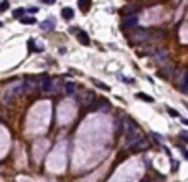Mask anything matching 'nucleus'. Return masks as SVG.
<instances>
[{"label":"nucleus","instance_id":"f257e3e1","mask_svg":"<svg viewBox=\"0 0 188 182\" xmlns=\"http://www.w3.org/2000/svg\"><path fill=\"white\" fill-rule=\"evenodd\" d=\"M125 137L129 141V144L135 142V141L140 139V134H139V126L132 121V119H125Z\"/></svg>","mask_w":188,"mask_h":182},{"label":"nucleus","instance_id":"f03ea898","mask_svg":"<svg viewBox=\"0 0 188 182\" xmlns=\"http://www.w3.org/2000/svg\"><path fill=\"white\" fill-rule=\"evenodd\" d=\"M21 91H23V85H21V83H18V85H13L12 88H9L7 91H5L4 99H5L7 103H12L13 99H15V96H18Z\"/></svg>","mask_w":188,"mask_h":182},{"label":"nucleus","instance_id":"7ed1b4c3","mask_svg":"<svg viewBox=\"0 0 188 182\" xmlns=\"http://www.w3.org/2000/svg\"><path fill=\"white\" fill-rule=\"evenodd\" d=\"M145 147H147V142L142 139V137H140L139 141H135V142H132V144L129 146V149L132 151V153H139V151H142V149H145Z\"/></svg>","mask_w":188,"mask_h":182},{"label":"nucleus","instance_id":"20e7f679","mask_svg":"<svg viewBox=\"0 0 188 182\" xmlns=\"http://www.w3.org/2000/svg\"><path fill=\"white\" fill-rule=\"evenodd\" d=\"M178 86L185 93L188 91V71H182V76L178 78Z\"/></svg>","mask_w":188,"mask_h":182},{"label":"nucleus","instance_id":"39448f33","mask_svg":"<svg viewBox=\"0 0 188 182\" xmlns=\"http://www.w3.org/2000/svg\"><path fill=\"white\" fill-rule=\"evenodd\" d=\"M137 23H139V18H137V15H134V17H127L124 22H122V27L124 28H134V27H137Z\"/></svg>","mask_w":188,"mask_h":182},{"label":"nucleus","instance_id":"423d86ee","mask_svg":"<svg viewBox=\"0 0 188 182\" xmlns=\"http://www.w3.org/2000/svg\"><path fill=\"white\" fill-rule=\"evenodd\" d=\"M137 10H139V7H135V5H127V7L122 9V13L127 15V17H134L135 13H137Z\"/></svg>","mask_w":188,"mask_h":182},{"label":"nucleus","instance_id":"0eeeda50","mask_svg":"<svg viewBox=\"0 0 188 182\" xmlns=\"http://www.w3.org/2000/svg\"><path fill=\"white\" fill-rule=\"evenodd\" d=\"M78 40H79V43L81 45H84V47H88L89 43V37H88V33H86V32H83V30H79V32H78Z\"/></svg>","mask_w":188,"mask_h":182},{"label":"nucleus","instance_id":"6e6552de","mask_svg":"<svg viewBox=\"0 0 188 182\" xmlns=\"http://www.w3.org/2000/svg\"><path fill=\"white\" fill-rule=\"evenodd\" d=\"M154 58L159 61V63H163L165 60L168 58V53H167V50H159L157 53H154Z\"/></svg>","mask_w":188,"mask_h":182},{"label":"nucleus","instance_id":"1a4fd4ad","mask_svg":"<svg viewBox=\"0 0 188 182\" xmlns=\"http://www.w3.org/2000/svg\"><path fill=\"white\" fill-rule=\"evenodd\" d=\"M61 17L64 18V20H73V17H74V12H73L71 7H64V9L61 10Z\"/></svg>","mask_w":188,"mask_h":182},{"label":"nucleus","instance_id":"9d476101","mask_svg":"<svg viewBox=\"0 0 188 182\" xmlns=\"http://www.w3.org/2000/svg\"><path fill=\"white\" fill-rule=\"evenodd\" d=\"M74 93H76V85H74V83H71V81H68L66 85H64V94L73 96Z\"/></svg>","mask_w":188,"mask_h":182},{"label":"nucleus","instance_id":"9b49d317","mask_svg":"<svg viewBox=\"0 0 188 182\" xmlns=\"http://www.w3.org/2000/svg\"><path fill=\"white\" fill-rule=\"evenodd\" d=\"M40 88H41V91L48 93V91L51 89V80L50 78H43V80L40 81Z\"/></svg>","mask_w":188,"mask_h":182},{"label":"nucleus","instance_id":"f8f14e48","mask_svg":"<svg viewBox=\"0 0 188 182\" xmlns=\"http://www.w3.org/2000/svg\"><path fill=\"white\" fill-rule=\"evenodd\" d=\"M40 27H41L43 30H53L54 28V20H53V18H46L45 22L40 23Z\"/></svg>","mask_w":188,"mask_h":182},{"label":"nucleus","instance_id":"ddd939ff","mask_svg":"<svg viewBox=\"0 0 188 182\" xmlns=\"http://www.w3.org/2000/svg\"><path fill=\"white\" fill-rule=\"evenodd\" d=\"M135 98L144 99V101H147V103H154V98H152V96H147V94H144V93H137V94H135Z\"/></svg>","mask_w":188,"mask_h":182},{"label":"nucleus","instance_id":"4468645a","mask_svg":"<svg viewBox=\"0 0 188 182\" xmlns=\"http://www.w3.org/2000/svg\"><path fill=\"white\" fill-rule=\"evenodd\" d=\"M21 23H26V25H33V23H36V20H35L33 17H23V18H21Z\"/></svg>","mask_w":188,"mask_h":182},{"label":"nucleus","instance_id":"2eb2a0df","mask_svg":"<svg viewBox=\"0 0 188 182\" xmlns=\"http://www.w3.org/2000/svg\"><path fill=\"white\" fill-rule=\"evenodd\" d=\"M78 7L83 10H88L89 7H91V2H78Z\"/></svg>","mask_w":188,"mask_h":182},{"label":"nucleus","instance_id":"dca6fc26","mask_svg":"<svg viewBox=\"0 0 188 182\" xmlns=\"http://www.w3.org/2000/svg\"><path fill=\"white\" fill-rule=\"evenodd\" d=\"M94 85H96L97 88H101V89H106V91H109V86H107V85H104V83H99V81L94 80Z\"/></svg>","mask_w":188,"mask_h":182},{"label":"nucleus","instance_id":"f3484780","mask_svg":"<svg viewBox=\"0 0 188 182\" xmlns=\"http://www.w3.org/2000/svg\"><path fill=\"white\" fill-rule=\"evenodd\" d=\"M23 12H25V10H23V9H17V10H15V12H13V17H15V18H21V15H23Z\"/></svg>","mask_w":188,"mask_h":182},{"label":"nucleus","instance_id":"a211bd4d","mask_svg":"<svg viewBox=\"0 0 188 182\" xmlns=\"http://www.w3.org/2000/svg\"><path fill=\"white\" fill-rule=\"evenodd\" d=\"M167 111H168V114H170L172 118H178V116H180V114H178V111H175V109H172V108H168Z\"/></svg>","mask_w":188,"mask_h":182},{"label":"nucleus","instance_id":"6ab92c4d","mask_svg":"<svg viewBox=\"0 0 188 182\" xmlns=\"http://www.w3.org/2000/svg\"><path fill=\"white\" fill-rule=\"evenodd\" d=\"M7 9H9V2H2L0 4V12H5Z\"/></svg>","mask_w":188,"mask_h":182},{"label":"nucleus","instance_id":"aec40b11","mask_svg":"<svg viewBox=\"0 0 188 182\" xmlns=\"http://www.w3.org/2000/svg\"><path fill=\"white\" fill-rule=\"evenodd\" d=\"M180 139H182V141H185V142H188V134H187V132H183V131H182V132H180Z\"/></svg>","mask_w":188,"mask_h":182},{"label":"nucleus","instance_id":"412c9836","mask_svg":"<svg viewBox=\"0 0 188 182\" xmlns=\"http://www.w3.org/2000/svg\"><path fill=\"white\" fill-rule=\"evenodd\" d=\"M178 169V162H172V170H177Z\"/></svg>","mask_w":188,"mask_h":182},{"label":"nucleus","instance_id":"4be33fe9","mask_svg":"<svg viewBox=\"0 0 188 182\" xmlns=\"http://www.w3.org/2000/svg\"><path fill=\"white\" fill-rule=\"evenodd\" d=\"M26 12H30V13H33V12H36V9H35V7H31V9H28V10H26Z\"/></svg>","mask_w":188,"mask_h":182},{"label":"nucleus","instance_id":"5701e85b","mask_svg":"<svg viewBox=\"0 0 188 182\" xmlns=\"http://www.w3.org/2000/svg\"><path fill=\"white\" fill-rule=\"evenodd\" d=\"M183 157H185V159H188V151H185V149H183Z\"/></svg>","mask_w":188,"mask_h":182},{"label":"nucleus","instance_id":"b1692460","mask_svg":"<svg viewBox=\"0 0 188 182\" xmlns=\"http://www.w3.org/2000/svg\"><path fill=\"white\" fill-rule=\"evenodd\" d=\"M182 123H183V124H188V119H182Z\"/></svg>","mask_w":188,"mask_h":182},{"label":"nucleus","instance_id":"393cba45","mask_svg":"<svg viewBox=\"0 0 188 182\" xmlns=\"http://www.w3.org/2000/svg\"><path fill=\"white\" fill-rule=\"evenodd\" d=\"M185 106H187V109H188V103H185Z\"/></svg>","mask_w":188,"mask_h":182},{"label":"nucleus","instance_id":"a878e982","mask_svg":"<svg viewBox=\"0 0 188 182\" xmlns=\"http://www.w3.org/2000/svg\"><path fill=\"white\" fill-rule=\"evenodd\" d=\"M0 27H2V22H0Z\"/></svg>","mask_w":188,"mask_h":182}]
</instances>
